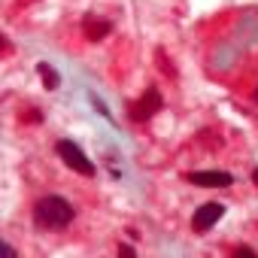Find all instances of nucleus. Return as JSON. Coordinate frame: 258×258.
Returning <instances> with one entry per match:
<instances>
[{
    "label": "nucleus",
    "instance_id": "10",
    "mask_svg": "<svg viewBox=\"0 0 258 258\" xmlns=\"http://www.w3.org/2000/svg\"><path fill=\"white\" fill-rule=\"evenodd\" d=\"M119 258H137V252L131 246H119Z\"/></svg>",
    "mask_w": 258,
    "mask_h": 258
},
{
    "label": "nucleus",
    "instance_id": "3",
    "mask_svg": "<svg viewBox=\"0 0 258 258\" xmlns=\"http://www.w3.org/2000/svg\"><path fill=\"white\" fill-rule=\"evenodd\" d=\"M186 179L198 189H228V186H234V176L225 173V170H192V173H186Z\"/></svg>",
    "mask_w": 258,
    "mask_h": 258
},
{
    "label": "nucleus",
    "instance_id": "4",
    "mask_svg": "<svg viewBox=\"0 0 258 258\" xmlns=\"http://www.w3.org/2000/svg\"><path fill=\"white\" fill-rule=\"evenodd\" d=\"M161 109V94H158V88H146L143 91V97L137 100V103H131V119L134 122H149L155 113Z\"/></svg>",
    "mask_w": 258,
    "mask_h": 258
},
{
    "label": "nucleus",
    "instance_id": "1",
    "mask_svg": "<svg viewBox=\"0 0 258 258\" xmlns=\"http://www.w3.org/2000/svg\"><path fill=\"white\" fill-rule=\"evenodd\" d=\"M73 216H76V210H73L70 201H64L61 195H46L33 204V225L43 228V231H61L73 222Z\"/></svg>",
    "mask_w": 258,
    "mask_h": 258
},
{
    "label": "nucleus",
    "instance_id": "12",
    "mask_svg": "<svg viewBox=\"0 0 258 258\" xmlns=\"http://www.w3.org/2000/svg\"><path fill=\"white\" fill-rule=\"evenodd\" d=\"M3 46H6V43H3V33H0V52H3Z\"/></svg>",
    "mask_w": 258,
    "mask_h": 258
},
{
    "label": "nucleus",
    "instance_id": "2",
    "mask_svg": "<svg viewBox=\"0 0 258 258\" xmlns=\"http://www.w3.org/2000/svg\"><path fill=\"white\" fill-rule=\"evenodd\" d=\"M55 152L61 155V161H64L70 170H76V173H82V176H94V173H97L94 164L88 161V155H85L73 140H58V143H55Z\"/></svg>",
    "mask_w": 258,
    "mask_h": 258
},
{
    "label": "nucleus",
    "instance_id": "8",
    "mask_svg": "<svg viewBox=\"0 0 258 258\" xmlns=\"http://www.w3.org/2000/svg\"><path fill=\"white\" fill-rule=\"evenodd\" d=\"M0 258H18L15 246H12V243H6L3 237H0Z\"/></svg>",
    "mask_w": 258,
    "mask_h": 258
},
{
    "label": "nucleus",
    "instance_id": "7",
    "mask_svg": "<svg viewBox=\"0 0 258 258\" xmlns=\"http://www.w3.org/2000/svg\"><path fill=\"white\" fill-rule=\"evenodd\" d=\"M36 73L43 76V82H46V88H49V91H55V88H58L61 76H58V73L52 70V64H46V61H43V64H36Z\"/></svg>",
    "mask_w": 258,
    "mask_h": 258
},
{
    "label": "nucleus",
    "instance_id": "6",
    "mask_svg": "<svg viewBox=\"0 0 258 258\" xmlns=\"http://www.w3.org/2000/svg\"><path fill=\"white\" fill-rule=\"evenodd\" d=\"M82 27H85V36H88L91 43H100L103 36L109 33V21H103V18H97V15H85Z\"/></svg>",
    "mask_w": 258,
    "mask_h": 258
},
{
    "label": "nucleus",
    "instance_id": "11",
    "mask_svg": "<svg viewBox=\"0 0 258 258\" xmlns=\"http://www.w3.org/2000/svg\"><path fill=\"white\" fill-rule=\"evenodd\" d=\"M252 182H255V186H258V167L252 170Z\"/></svg>",
    "mask_w": 258,
    "mask_h": 258
},
{
    "label": "nucleus",
    "instance_id": "9",
    "mask_svg": "<svg viewBox=\"0 0 258 258\" xmlns=\"http://www.w3.org/2000/svg\"><path fill=\"white\" fill-rule=\"evenodd\" d=\"M234 258H258V252L249 249V246H237V249H234Z\"/></svg>",
    "mask_w": 258,
    "mask_h": 258
},
{
    "label": "nucleus",
    "instance_id": "13",
    "mask_svg": "<svg viewBox=\"0 0 258 258\" xmlns=\"http://www.w3.org/2000/svg\"><path fill=\"white\" fill-rule=\"evenodd\" d=\"M255 100H258V88H255Z\"/></svg>",
    "mask_w": 258,
    "mask_h": 258
},
{
    "label": "nucleus",
    "instance_id": "5",
    "mask_svg": "<svg viewBox=\"0 0 258 258\" xmlns=\"http://www.w3.org/2000/svg\"><path fill=\"white\" fill-rule=\"evenodd\" d=\"M222 216H225V207H222V204H216V201H213V204H201V207L195 210V216H192V228H195L198 234H204V231H210Z\"/></svg>",
    "mask_w": 258,
    "mask_h": 258
}]
</instances>
